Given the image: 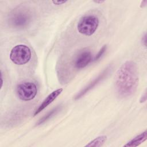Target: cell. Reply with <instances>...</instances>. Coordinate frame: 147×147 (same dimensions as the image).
<instances>
[{
  "label": "cell",
  "mask_w": 147,
  "mask_h": 147,
  "mask_svg": "<svg viewBox=\"0 0 147 147\" xmlns=\"http://www.w3.org/2000/svg\"><path fill=\"white\" fill-rule=\"evenodd\" d=\"M138 80L137 64L131 60L125 62L115 76L114 86L118 96L124 98L133 95L137 88Z\"/></svg>",
  "instance_id": "6da1fadb"
},
{
  "label": "cell",
  "mask_w": 147,
  "mask_h": 147,
  "mask_svg": "<svg viewBox=\"0 0 147 147\" xmlns=\"http://www.w3.org/2000/svg\"><path fill=\"white\" fill-rule=\"evenodd\" d=\"M32 20L31 11L26 7L21 6L13 9L9 14L7 22L11 28L22 29L28 26Z\"/></svg>",
  "instance_id": "7a4b0ae2"
},
{
  "label": "cell",
  "mask_w": 147,
  "mask_h": 147,
  "mask_svg": "<svg viewBox=\"0 0 147 147\" xmlns=\"http://www.w3.org/2000/svg\"><path fill=\"white\" fill-rule=\"evenodd\" d=\"M32 56L30 48L23 44L17 45L11 50L10 59L15 64L22 65L28 63Z\"/></svg>",
  "instance_id": "3957f363"
},
{
  "label": "cell",
  "mask_w": 147,
  "mask_h": 147,
  "mask_svg": "<svg viewBox=\"0 0 147 147\" xmlns=\"http://www.w3.org/2000/svg\"><path fill=\"white\" fill-rule=\"evenodd\" d=\"M99 25V20L93 15L82 17L77 24L78 32L83 35L90 36L96 30Z\"/></svg>",
  "instance_id": "277c9868"
},
{
  "label": "cell",
  "mask_w": 147,
  "mask_h": 147,
  "mask_svg": "<svg viewBox=\"0 0 147 147\" xmlns=\"http://www.w3.org/2000/svg\"><path fill=\"white\" fill-rule=\"evenodd\" d=\"M16 92L20 99L29 101L35 98L37 93V87L34 83L25 81L17 84Z\"/></svg>",
  "instance_id": "5b68a950"
},
{
  "label": "cell",
  "mask_w": 147,
  "mask_h": 147,
  "mask_svg": "<svg viewBox=\"0 0 147 147\" xmlns=\"http://www.w3.org/2000/svg\"><path fill=\"white\" fill-rule=\"evenodd\" d=\"M92 61V54L91 51L84 48L80 50L75 56L73 64L77 69H82L86 67Z\"/></svg>",
  "instance_id": "8992f818"
},
{
  "label": "cell",
  "mask_w": 147,
  "mask_h": 147,
  "mask_svg": "<svg viewBox=\"0 0 147 147\" xmlns=\"http://www.w3.org/2000/svg\"><path fill=\"white\" fill-rule=\"evenodd\" d=\"M110 69H111L110 67H107L100 74H99L95 79H94L91 82H90L88 85H87L86 87H84L82 90H80L75 96V99L77 100L80 99L81 97L84 96L86 93H87L89 91H90L91 89H92L94 87H95L96 85H97L99 82H100L103 79L106 77V76L108 75Z\"/></svg>",
  "instance_id": "52a82bcc"
},
{
  "label": "cell",
  "mask_w": 147,
  "mask_h": 147,
  "mask_svg": "<svg viewBox=\"0 0 147 147\" xmlns=\"http://www.w3.org/2000/svg\"><path fill=\"white\" fill-rule=\"evenodd\" d=\"M63 88H60L53 91L51 94H49L47 96V98H45V99L43 100V102L39 106V107L36 109L34 114V115L36 116L37 114H38L41 111H42L45 108H46L48 105H49L52 102H53L57 98V96L63 92Z\"/></svg>",
  "instance_id": "ba28073f"
},
{
  "label": "cell",
  "mask_w": 147,
  "mask_h": 147,
  "mask_svg": "<svg viewBox=\"0 0 147 147\" xmlns=\"http://www.w3.org/2000/svg\"><path fill=\"white\" fill-rule=\"evenodd\" d=\"M147 138V132L146 130H145L144 132L141 133L139 135L135 137L129 142H128L125 146H129V147H133V146H137L144 142Z\"/></svg>",
  "instance_id": "9c48e42d"
},
{
  "label": "cell",
  "mask_w": 147,
  "mask_h": 147,
  "mask_svg": "<svg viewBox=\"0 0 147 147\" xmlns=\"http://www.w3.org/2000/svg\"><path fill=\"white\" fill-rule=\"evenodd\" d=\"M107 140V137L106 136H98L91 141H90L88 144L85 145V146L88 147H99L102 146Z\"/></svg>",
  "instance_id": "30bf717a"
},
{
  "label": "cell",
  "mask_w": 147,
  "mask_h": 147,
  "mask_svg": "<svg viewBox=\"0 0 147 147\" xmlns=\"http://www.w3.org/2000/svg\"><path fill=\"white\" fill-rule=\"evenodd\" d=\"M60 106H57L53 109H52L51 111H50L49 113H48L47 114H45L44 117H42L37 122V125H41L43 123H44L47 120L49 119L53 115H54L59 110H60Z\"/></svg>",
  "instance_id": "8fae6325"
},
{
  "label": "cell",
  "mask_w": 147,
  "mask_h": 147,
  "mask_svg": "<svg viewBox=\"0 0 147 147\" xmlns=\"http://www.w3.org/2000/svg\"><path fill=\"white\" fill-rule=\"evenodd\" d=\"M107 49V45H103L101 48L99 50V51L98 52V53L96 55V56H95L94 59V61H97L98 60H99L102 56V55L105 53V52H106Z\"/></svg>",
  "instance_id": "7c38bea8"
},
{
  "label": "cell",
  "mask_w": 147,
  "mask_h": 147,
  "mask_svg": "<svg viewBox=\"0 0 147 147\" xmlns=\"http://www.w3.org/2000/svg\"><path fill=\"white\" fill-rule=\"evenodd\" d=\"M67 2V1H52V3L54 5H63L65 3H66Z\"/></svg>",
  "instance_id": "4fadbf2b"
},
{
  "label": "cell",
  "mask_w": 147,
  "mask_h": 147,
  "mask_svg": "<svg viewBox=\"0 0 147 147\" xmlns=\"http://www.w3.org/2000/svg\"><path fill=\"white\" fill-rule=\"evenodd\" d=\"M146 100V92L144 93V95L143 96H142V97L140 99V103H142L145 102Z\"/></svg>",
  "instance_id": "5bb4252c"
},
{
  "label": "cell",
  "mask_w": 147,
  "mask_h": 147,
  "mask_svg": "<svg viewBox=\"0 0 147 147\" xmlns=\"http://www.w3.org/2000/svg\"><path fill=\"white\" fill-rule=\"evenodd\" d=\"M142 44L144 45L145 47H146V33H145V34H144V36L142 37Z\"/></svg>",
  "instance_id": "9a60e30c"
},
{
  "label": "cell",
  "mask_w": 147,
  "mask_h": 147,
  "mask_svg": "<svg viewBox=\"0 0 147 147\" xmlns=\"http://www.w3.org/2000/svg\"><path fill=\"white\" fill-rule=\"evenodd\" d=\"M94 2L95 3H102V2H104V1H94Z\"/></svg>",
  "instance_id": "2e32d148"
}]
</instances>
